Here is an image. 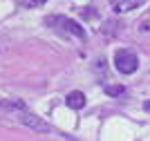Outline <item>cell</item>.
Segmentation results:
<instances>
[{
    "instance_id": "cell-1",
    "label": "cell",
    "mask_w": 150,
    "mask_h": 141,
    "mask_svg": "<svg viewBox=\"0 0 150 141\" xmlns=\"http://www.w3.org/2000/svg\"><path fill=\"white\" fill-rule=\"evenodd\" d=\"M114 67L121 74H132L139 67V56L134 52H130V49H119L114 54Z\"/></svg>"
},
{
    "instance_id": "cell-2",
    "label": "cell",
    "mask_w": 150,
    "mask_h": 141,
    "mask_svg": "<svg viewBox=\"0 0 150 141\" xmlns=\"http://www.w3.org/2000/svg\"><path fill=\"white\" fill-rule=\"evenodd\" d=\"M47 23L50 25H58L61 29L69 31V34H74L76 38H85V29H83L81 25L76 23V20H69V18H63V16H54V18H47Z\"/></svg>"
},
{
    "instance_id": "cell-3",
    "label": "cell",
    "mask_w": 150,
    "mask_h": 141,
    "mask_svg": "<svg viewBox=\"0 0 150 141\" xmlns=\"http://www.w3.org/2000/svg\"><path fill=\"white\" fill-rule=\"evenodd\" d=\"M18 119L25 123L27 128H34V130H38V132H50V125H47L43 119H38L36 114H31V112H27V110H20Z\"/></svg>"
},
{
    "instance_id": "cell-4",
    "label": "cell",
    "mask_w": 150,
    "mask_h": 141,
    "mask_svg": "<svg viewBox=\"0 0 150 141\" xmlns=\"http://www.w3.org/2000/svg\"><path fill=\"white\" fill-rule=\"evenodd\" d=\"M146 0H110V5H112V9L117 13H128L132 11V9H137V7H141Z\"/></svg>"
},
{
    "instance_id": "cell-5",
    "label": "cell",
    "mask_w": 150,
    "mask_h": 141,
    "mask_svg": "<svg viewBox=\"0 0 150 141\" xmlns=\"http://www.w3.org/2000/svg\"><path fill=\"white\" fill-rule=\"evenodd\" d=\"M65 103H67L72 110H81L83 105H85V94L79 92V90H76V92H69L67 98H65Z\"/></svg>"
},
{
    "instance_id": "cell-6",
    "label": "cell",
    "mask_w": 150,
    "mask_h": 141,
    "mask_svg": "<svg viewBox=\"0 0 150 141\" xmlns=\"http://www.w3.org/2000/svg\"><path fill=\"white\" fill-rule=\"evenodd\" d=\"M47 0H18L20 7H25V9H36V7H43Z\"/></svg>"
},
{
    "instance_id": "cell-7",
    "label": "cell",
    "mask_w": 150,
    "mask_h": 141,
    "mask_svg": "<svg viewBox=\"0 0 150 141\" xmlns=\"http://www.w3.org/2000/svg\"><path fill=\"white\" fill-rule=\"evenodd\" d=\"M105 92L110 94V96H119V94H123V85H110Z\"/></svg>"
},
{
    "instance_id": "cell-8",
    "label": "cell",
    "mask_w": 150,
    "mask_h": 141,
    "mask_svg": "<svg viewBox=\"0 0 150 141\" xmlns=\"http://www.w3.org/2000/svg\"><path fill=\"white\" fill-rule=\"evenodd\" d=\"M144 110H146V112H150V101H146V103H144Z\"/></svg>"
}]
</instances>
